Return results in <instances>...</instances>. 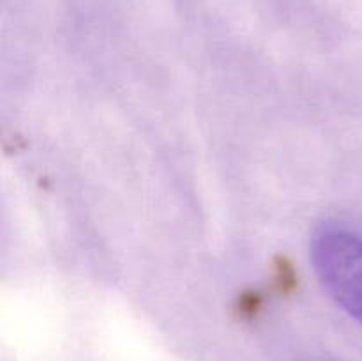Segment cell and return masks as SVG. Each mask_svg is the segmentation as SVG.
<instances>
[{
	"instance_id": "obj_1",
	"label": "cell",
	"mask_w": 362,
	"mask_h": 361,
	"mask_svg": "<svg viewBox=\"0 0 362 361\" xmlns=\"http://www.w3.org/2000/svg\"><path fill=\"white\" fill-rule=\"evenodd\" d=\"M310 255L329 296L362 324V232L324 223L311 236Z\"/></svg>"
}]
</instances>
